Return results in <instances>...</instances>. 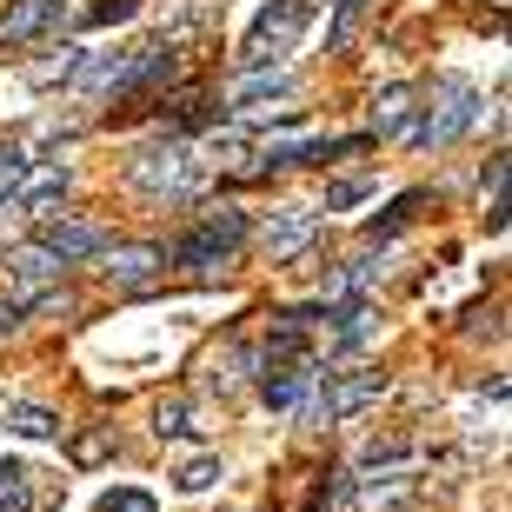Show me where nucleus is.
I'll return each mask as SVG.
<instances>
[{
	"label": "nucleus",
	"mask_w": 512,
	"mask_h": 512,
	"mask_svg": "<svg viewBox=\"0 0 512 512\" xmlns=\"http://www.w3.org/2000/svg\"><path fill=\"white\" fill-rule=\"evenodd\" d=\"M313 14H320V0H266L260 14H253L247 40H240V67H273V60H286L300 47V34L313 27Z\"/></svg>",
	"instance_id": "1"
},
{
	"label": "nucleus",
	"mask_w": 512,
	"mask_h": 512,
	"mask_svg": "<svg viewBox=\"0 0 512 512\" xmlns=\"http://www.w3.org/2000/svg\"><path fill=\"white\" fill-rule=\"evenodd\" d=\"M0 426H7L14 439H54L60 433V413H47V406H7Z\"/></svg>",
	"instance_id": "15"
},
{
	"label": "nucleus",
	"mask_w": 512,
	"mask_h": 512,
	"mask_svg": "<svg viewBox=\"0 0 512 512\" xmlns=\"http://www.w3.org/2000/svg\"><path fill=\"white\" fill-rule=\"evenodd\" d=\"M40 247H54L60 260H100V253L114 247L107 240V227H94V220H67V213H40Z\"/></svg>",
	"instance_id": "7"
},
{
	"label": "nucleus",
	"mask_w": 512,
	"mask_h": 512,
	"mask_svg": "<svg viewBox=\"0 0 512 512\" xmlns=\"http://www.w3.org/2000/svg\"><path fill=\"white\" fill-rule=\"evenodd\" d=\"M306 386H313V373H300V360H266L260 366V399L273 413H293L306 399Z\"/></svg>",
	"instance_id": "11"
},
{
	"label": "nucleus",
	"mask_w": 512,
	"mask_h": 512,
	"mask_svg": "<svg viewBox=\"0 0 512 512\" xmlns=\"http://www.w3.org/2000/svg\"><path fill=\"white\" fill-rule=\"evenodd\" d=\"M380 393H386V373H380V366H346V373H333V380H326V393L313 399V419H353V413H366Z\"/></svg>",
	"instance_id": "5"
},
{
	"label": "nucleus",
	"mask_w": 512,
	"mask_h": 512,
	"mask_svg": "<svg viewBox=\"0 0 512 512\" xmlns=\"http://www.w3.org/2000/svg\"><path fill=\"white\" fill-rule=\"evenodd\" d=\"M373 193V180H340V187H326V213H353Z\"/></svg>",
	"instance_id": "22"
},
{
	"label": "nucleus",
	"mask_w": 512,
	"mask_h": 512,
	"mask_svg": "<svg viewBox=\"0 0 512 512\" xmlns=\"http://www.w3.org/2000/svg\"><path fill=\"white\" fill-rule=\"evenodd\" d=\"M100 260H107V280H114L120 293H133V286H153V280H160L167 247H107Z\"/></svg>",
	"instance_id": "10"
},
{
	"label": "nucleus",
	"mask_w": 512,
	"mask_h": 512,
	"mask_svg": "<svg viewBox=\"0 0 512 512\" xmlns=\"http://www.w3.org/2000/svg\"><path fill=\"white\" fill-rule=\"evenodd\" d=\"M74 67H80V47H60V60H47V67H34L27 80H34V87H54V80H67Z\"/></svg>",
	"instance_id": "24"
},
{
	"label": "nucleus",
	"mask_w": 512,
	"mask_h": 512,
	"mask_svg": "<svg viewBox=\"0 0 512 512\" xmlns=\"http://www.w3.org/2000/svg\"><path fill=\"white\" fill-rule=\"evenodd\" d=\"M94 512H160V499H153L147 486H114V493L100 499Z\"/></svg>",
	"instance_id": "19"
},
{
	"label": "nucleus",
	"mask_w": 512,
	"mask_h": 512,
	"mask_svg": "<svg viewBox=\"0 0 512 512\" xmlns=\"http://www.w3.org/2000/svg\"><path fill=\"white\" fill-rule=\"evenodd\" d=\"M353 14H360V0H340V20H333V47H346V34H353Z\"/></svg>",
	"instance_id": "26"
},
{
	"label": "nucleus",
	"mask_w": 512,
	"mask_h": 512,
	"mask_svg": "<svg viewBox=\"0 0 512 512\" xmlns=\"http://www.w3.org/2000/svg\"><path fill=\"white\" fill-rule=\"evenodd\" d=\"M313 233H320V220H313V207H273L266 213V253L273 260H300L306 247H313Z\"/></svg>",
	"instance_id": "9"
},
{
	"label": "nucleus",
	"mask_w": 512,
	"mask_h": 512,
	"mask_svg": "<svg viewBox=\"0 0 512 512\" xmlns=\"http://www.w3.org/2000/svg\"><path fill=\"white\" fill-rule=\"evenodd\" d=\"M326 320H333V326H326V353H353V346L373 333V306H366V300H346L340 313H326Z\"/></svg>",
	"instance_id": "13"
},
{
	"label": "nucleus",
	"mask_w": 512,
	"mask_h": 512,
	"mask_svg": "<svg viewBox=\"0 0 512 512\" xmlns=\"http://www.w3.org/2000/svg\"><path fill=\"white\" fill-rule=\"evenodd\" d=\"M213 167H247L253 153H260V140H253L247 127H227V133H213Z\"/></svg>",
	"instance_id": "16"
},
{
	"label": "nucleus",
	"mask_w": 512,
	"mask_h": 512,
	"mask_svg": "<svg viewBox=\"0 0 512 512\" xmlns=\"http://www.w3.org/2000/svg\"><path fill=\"white\" fill-rule=\"evenodd\" d=\"M67 187H74V167H67V160H40V167H27L14 180V193H7V207L14 213H54L60 200H67Z\"/></svg>",
	"instance_id": "6"
},
{
	"label": "nucleus",
	"mask_w": 512,
	"mask_h": 512,
	"mask_svg": "<svg viewBox=\"0 0 512 512\" xmlns=\"http://www.w3.org/2000/svg\"><path fill=\"white\" fill-rule=\"evenodd\" d=\"M413 207H419V193H399V200H393V207L380 213V220H366V233H373V240H380V233H399V227H406V213H413Z\"/></svg>",
	"instance_id": "23"
},
{
	"label": "nucleus",
	"mask_w": 512,
	"mask_h": 512,
	"mask_svg": "<svg viewBox=\"0 0 512 512\" xmlns=\"http://www.w3.org/2000/svg\"><path fill=\"white\" fill-rule=\"evenodd\" d=\"M193 173H200V160H193L180 140H160V147H147L133 160V187L153 193V200H167V193H193Z\"/></svg>",
	"instance_id": "4"
},
{
	"label": "nucleus",
	"mask_w": 512,
	"mask_h": 512,
	"mask_svg": "<svg viewBox=\"0 0 512 512\" xmlns=\"http://www.w3.org/2000/svg\"><path fill=\"white\" fill-rule=\"evenodd\" d=\"M240 373H247V346H227V353L213 360V373H207V380L220 386V393H233V386H240Z\"/></svg>",
	"instance_id": "21"
},
{
	"label": "nucleus",
	"mask_w": 512,
	"mask_h": 512,
	"mask_svg": "<svg viewBox=\"0 0 512 512\" xmlns=\"http://www.w3.org/2000/svg\"><path fill=\"white\" fill-rule=\"evenodd\" d=\"M406 127H413V87L393 80V87L373 94V133H380V140H399Z\"/></svg>",
	"instance_id": "12"
},
{
	"label": "nucleus",
	"mask_w": 512,
	"mask_h": 512,
	"mask_svg": "<svg viewBox=\"0 0 512 512\" xmlns=\"http://www.w3.org/2000/svg\"><path fill=\"white\" fill-rule=\"evenodd\" d=\"M286 94H293L286 74H247L240 87H233V107H240V114H260L266 100H286Z\"/></svg>",
	"instance_id": "14"
},
{
	"label": "nucleus",
	"mask_w": 512,
	"mask_h": 512,
	"mask_svg": "<svg viewBox=\"0 0 512 512\" xmlns=\"http://www.w3.org/2000/svg\"><path fill=\"white\" fill-rule=\"evenodd\" d=\"M473 120H479V87L459 80V74H446L433 87V114L419 120V127H406V140H413V147H453Z\"/></svg>",
	"instance_id": "3"
},
{
	"label": "nucleus",
	"mask_w": 512,
	"mask_h": 512,
	"mask_svg": "<svg viewBox=\"0 0 512 512\" xmlns=\"http://www.w3.org/2000/svg\"><path fill=\"white\" fill-rule=\"evenodd\" d=\"M153 433H160V439H193V433H200V426H193V406H187V399H160Z\"/></svg>",
	"instance_id": "18"
},
{
	"label": "nucleus",
	"mask_w": 512,
	"mask_h": 512,
	"mask_svg": "<svg viewBox=\"0 0 512 512\" xmlns=\"http://www.w3.org/2000/svg\"><path fill=\"white\" fill-rule=\"evenodd\" d=\"M67 20V0H7L0 7V47H27V40L54 34Z\"/></svg>",
	"instance_id": "8"
},
{
	"label": "nucleus",
	"mask_w": 512,
	"mask_h": 512,
	"mask_svg": "<svg viewBox=\"0 0 512 512\" xmlns=\"http://www.w3.org/2000/svg\"><path fill=\"white\" fill-rule=\"evenodd\" d=\"M213 479H220V453H200L187 466H173V493H207Z\"/></svg>",
	"instance_id": "17"
},
{
	"label": "nucleus",
	"mask_w": 512,
	"mask_h": 512,
	"mask_svg": "<svg viewBox=\"0 0 512 512\" xmlns=\"http://www.w3.org/2000/svg\"><path fill=\"white\" fill-rule=\"evenodd\" d=\"M34 493H27V473L20 466H0V512H27Z\"/></svg>",
	"instance_id": "20"
},
{
	"label": "nucleus",
	"mask_w": 512,
	"mask_h": 512,
	"mask_svg": "<svg viewBox=\"0 0 512 512\" xmlns=\"http://www.w3.org/2000/svg\"><path fill=\"white\" fill-rule=\"evenodd\" d=\"M133 7H140V0H100L94 14H87V27H114V20H127Z\"/></svg>",
	"instance_id": "25"
},
{
	"label": "nucleus",
	"mask_w": 512,
	"mask_h": 512,
	"mask_svg": "<svg viewBox=\"0 0 512 512\" xmlns=\"http://www.w3.org/2000/svg\"><path fill=\"white\" fill-rule=\"evenodd\" d=\"M240 247H247V213H240V207H213L193 233H180V240H173L167 260L173 266H227Z\"/></svg>",
	"instance_id": "2"
}]
</instances>
